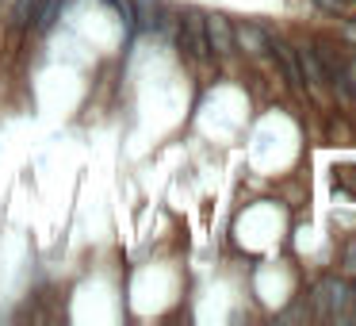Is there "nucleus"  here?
<instances>
[{
  "instance_id": "1",
  "label": "nucleus",
  "mask_w": 356,
  "mask_h": 326,
  "mask_svg": "<svg viewBox=\"0 0 356 326\" xmlns=\"http://www.w3.org/2000/svg\"><path fill=\"white\" fill-rule=\"evenodd\" d=\"M314 311L330 323L356 318V284L345 277H322L314 288Z\"/></svg>"
},
{
  "instance_id": "2",
  "label": "nucleus",
  "mask_w": 356,
  "mask_h": 326,
  "mask_svg": "<svg viewBox=\"0 0 356 326\" xmlns=\"http://www.w3.org/2000/svg\"><path fill=\"white\" fill-rule=\"evenodd\" d=\"M314 54H318V65H322L325 85L337 93L341 104H348V100H353V81H348V58H345V50H341L337 42H330V39H318L314 42Z\"/></svg>"
},
{
  "instance_id": "3",
  "label": "nucleus",
  "mask_w": 356,
  "mask_h": 326,
  "mask_svg": "<svg viewBox=\"0 0 356 326\" xmlns=\"http://www.w3.org/2000/svg\"><path fill=\"white\" fill-rule=\"evenodd\" d=\"M177 47L188 62L203 65L211 62V50H207V31H203V12L188 8L184 16L177 20Z\"/></svg>"
},
{
  "instance_id": "4",
  "label": "nucleus",
  "mask_w": 356,
  "mask_h": 326,
  "mask_svg": "<svg viewBox=\"0 0 356 326\" xmlns=\"http://www.w3.org/2000/svg\"><path fill=\"white\" fill-rule=\"evenodd\" d=\"M203 31H207V50L211 58H226L234 54V27L222 12H207L203 16Z\"/></svg>"
},
{
  "instance_id": "5",
  "label": "nucleus",
  "mask_w": 356,
  "mask_h": 326,
  "mask_svg": "<svg viewBox=\"0 0 356 326\" xmlns=\"http://www.w3.org/2000/svg\"><path fill=\"white\" fill-rule=\"evenodd\" d=\"M295 65H299V88H307V93H322L325 77H322V65H318V54L314 47H295Z\"/></svg>"
},
{
  "instance_id": "6",
  "label": "nucleus",
  "mask_w": 356,
  "mask_h": 326,
  "mask_svg": "<svg viewBox=\"0 0 356 326\" xmlns=\"http://www.w3.org/2000/svg\"><path fill=\"white\" fill-rule=\"evenodd\" d=\"M62 8H65V0H35V8H31V16H27V27L31 31H50V27L58 24V16H62Z\"/></svg>"
},
{
  "instance_id": "7",
  "label": "nucleus",
  "mask_w": 356,
  "mask_h": 326,
  "mask_svg": "<svg viewBox=\"0 0 356 326\" xmlns=\"http://www.w3.org/2000/svg\"><path fill=\"white\" fill-rule=\"evenodd\" d=\"M268 35L261 31L257 24H241V27H234V47H241L245 54H268Z\"/></svg>"
},
{
  "instance_id": "8",
  "label": "nucleus",
  "mask_w": 356,
  "mask_h": 326,
  "mask_svg": "<svg viewBox=\"0 0 356 326\" xmlns=\"http://www.w3.org/2000/svg\"><path fill=\"white\" fill-rule=\"evenodd\" d=\"M322 12H330V16H345V12H356L353 0H314Z\"/></svg>"
},
{
  "instance_id": "9",
  "label": "nucleus",
  "mask_w": 356,
  "mask_h": 326,
  "mask_svg": "<svg viewBox=\"0 0 356 326\" xmlns=\"http://www.w3.org/2000/svg\"><path fill=\"white\" fill-rule=\"evenodd\" d=\"M31 8H35V0H16V8H12V24H16V27H27Z\"/></svg>"
},
{
  "instance_id": "10",
  "label": "nucleus",
  "mask_w": 356,
  "mask_h": 326,
  "mask_svg": "<svg viewBox=\"0 0 356 326\" xmlns=\"http://www.w3.org/2000/svg\"><path fill=\"white\" fill-rule=\"evenodd\" d=\"M353 4H356V0H353Z\"/></svg>"
}]
</instances>
